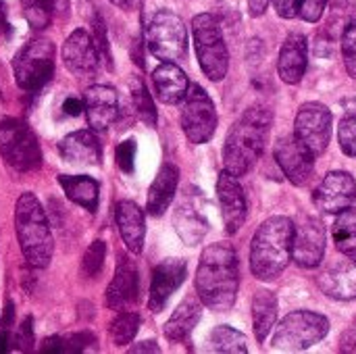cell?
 I'll use <instances>...</instances> for the list:
<instances>
[{
    "instance_id": "obj_16",
    "label": "cell",
    "mask_w": 356,
    "mask_h": 354,
    "mask_svg": "<svg viewBox=\"0 0 356 354\" xmlns=\"http://www.w3.org/2000/svg\"><path fill=\"white\" fill-rule=\"evenodd\" d=\"M217 198H219L225 232L234 236L246 223V215H248V204H246L242 184L234 173L223 171L219 175V179H217Z\"/></svg>"
},
{
    "instance_id": "obj_41",
    "label": "cell",
    "mask_w": 356,
    "mask_h": 354,
    "mask_svg": "<svg viewBox=\"0 0 356 354\" xmlns=\"http://www.w3.org/2000/svg\"><path fill=\"white\" fill-rule=\"evenodd\" d=\"M327 0H300V10L298 15L307 21V23H317L323 13H325Z\"/></svg>"
},
{
    "instance_id": "obj_1",
    "label": "cell",
    "mask_w": 356,
    "mask_h": 354,
    "mask_svg": "<svg viewBox=\"0 0 356 354\" xmlns=\"http://www.w3.org/2000/svg\"><path fill=\"white\" fill-rule=\"evenodd\" d=\"M240 288V267L234 246L217 242L207 246L196 269V294L204 307L225 313L234 307Z\"/></svg>"
},
{
    "instance_id": "obj_46",
    "label": "cell",
    "mask_w": 356,
    "mask_h": 354,
    "mask_svg": "<svg viewBox=\"0 0 356 354\" xmlns=\"http://www.w3.org/2000/svg\"><path fill=\"white\" fill-rule=\"evenodd\" d=\"M46 2L54 8L56 17H67V13H69V0H46Z\"/></svg>"
},
{
    "instance_id": "obj_50",
    "label": "cell",
    "mask_w": 356,
    "mask_h": 354,
    "mask_svg": "<svg viewBox=\"0 0 356 354\" xmlns=\"http://www.w3.org/2000/svg\"><path fill=\"white\" fill-rule=\"evenodd\" d=\"M8 342H10L8 330H0V353H6L8 351Z\"/></svg>"
},
{
    "instance_id": "obj_28",
    "label": "cell",
    "mask_w": 356,
    "mask_h": 354,
    "mask_svg": "<svg viewBox=\"0 0 356 354\" xmlns=\"http://www.w3.org/2000/svg\"><path fill=\"white\" fill-rule=\"evenodd\" d=\"M277 321V300L271 292L261 290L252 298V323L257 342H265L267 336L273 332Z\"/></svg>"
},
{
    "instance_id": "obj_51",
    "label": "cell",
    "mask_w": 356,
    "mask_h": 354,
    "mask_svg": "<svg viewBox=\"0 0 356 354\" xmlns=\"http://www.w3.org/2000/svg\"><path fill=\"white\" fill-rule=\"evenodd\" d=\"M8 25H6V8H4V2L0 0V35H2V31L6 29Z\"/></svg>"
},
{
    "instance_id": "obj_8",
    "label": "cell",
    "mask_w": 356,
    "mask_h": 354,
    "mask_svg": "<svg viewBox=\"0 0 356 354\" xmlns=\"http://www.w3.org/2000/svg\"><path fill=\"white\" fill-rule=\"evenodd\" d=\"M15 79L25 92H40L54 75V44L38 38L27 42L13 61Z\"/></svg>"
},
{
    "instance_id": "obj_22",
    "label": "cell",
    "mask_w": 356,
    "mask_h": 354,
    "mask_svg": "<svg viewBox=\"0 0 356 354\" xmlns=\"http://www.w3.org/2000/svg\"><path fill=\"white\" fill-rule=\"evenodd\" d=\"M58 154L71 165L92 167L100 163V142L94 136V131H88V129L73 131L60 140Z\"/></svg>"
},
{
    "instance_id": "obj_29",
    "label": "cell",
    "mask_w": 356,
    "mask_h": 354,
    "mask_svg": "<svg viewBox=\"0 0 356 354\" xmlns=\"http://www.w3.org/2000/svg\"><path fill=\"white\" fill-rule=\"evenodd\" d=\"M175 230L179 234V238L188 244V246H196L202 242L209 225L207 221L194 211V209H188V207H179L177 213H175Z\"/></svg>"
},
{
    "instance_id": "obj_20",
    "label": "cell",
    "mask_w": 356,
    "mask_h": 354,
    "mask_svg": "<svg viewBox=\"0 0 356 354\" xmlns=\"http://www.w3.org/2000/svg\"><path fill=\"white\" fill-rule=\"evenodd\" d=\"M138 292H140L138 269H136L134 261H129L127 257H121L115 277L106 288V305H108V309L125 311L129 305H134L138 300Z\"/></svg>"
},
{
    "instance_id": "obj_21",
    "label": "cell",
    "mask_w": 356,
    "mask_h": 354,
    "mask_svg": "<svg viewBox=\"0 0 356 354\" xmlns=\"http://www.w3.org/2000/svg\"><path fill=\"white\" fill-rule=\"evenodd\" d=\"M309 65V42L302 33H290L280 50V61H277V73L282 81L294 86L300 83V79L307 73Z\"/></svg>"
},
{
    "instance_id": "obj_12",
    "label": "cell",
    "mask_w": 356,
    "mask_h": 354,
    "mask_svg": "<svg viewBox=\"0 0 356 354\" xmlns=\"http://www.w3.org/2000/svg\"><path fill=\"white\" fill-rule=\"evenodd\" d=\"M325 255V227L315 217H302L294 227L292 261L302 269H315Z\"/></svg>"
},
{
    "instance_id": "obj_23",
    "label": "cell",
    "mask_w": 356,
    "mask_h": 354,
    "mask_svg": "<svg viewBox=\"0 0 356 354\" xmlns=\"http://www.w3.org/2000/svg\"><path fill=\"white\" fill-rule=\"evenodd\" d=\"M119 234L131 255H140L144 248V238H146V221L142 209L131 202V200H121L115 209Z\"/></svg>"
},
{
    "instance_id": "obj_37",
    "label": "cell",
    "mask_w": 356,
    "mask_h": 354,
    "mask_svg": "<svg viewBox=\"0 0 356 354\" xmlns=\"http://www.w3.org/2000/svg\"><path fill=\"white\" fill-rule=\"evenodd\" d=\"M338 142H340V148L344 150V154L356 156V113L344 117V119L340 121Z\"/></svg>"
},
{
    "instance_id": "obj_2",
    "label": "cell",
    "mask_w": 356,
    "mask_h": 354,
    "mask_svg": "<svg viewBox=\"0 0 356 354\" xmlns=\"http://www.w3.org/2000/svg\"><path fill=\"white\" fill-rule=\"evenodd\" d=\"M273 125V115L265 106L248 108L229 129L223 146L225 171L244 177L261 159Z\"/></svg>"
},
{
    "instance_id": "obj_17",
    "label": "cell",
    "mask_w": 356,
    "mask_h": 354,
    "mask_svg": "<svg viewBox=\"0 0 356 354\" xmlns=\"http://www.w3.org/2000/svg\"><path fill=\"white\" fill-rule=\"evenodd\" d=\"M188 273L186 261L181 259H165L161 261L154 271H152V282H150V298H148V309L152 313H161L173 292L184 284Z\"/></svg>"
},
{
    "instance_id": "obj_30",
    "label": "cell",
    "mask_w": 356,
    "mask_h": 354,
    "mask_svg": "<svg viewBox=\"0 0 356 354\" xmlns=\"http://www.w3.org/2000/svg\"><path fill=\"white\" fill-rule=\"evenodd\" d=\"M334 242L342 255L356 259V209L353 207L338 213L334 223Z\"/></svg>"
},
{
    "instance_id": "obj_26",
    "label": "cell",
    "mask_w": 356,
    "mask_h": 354,
    "mask_svg": "<svg viewBox=\"0 0 356 354\" xmlns=\"http://www.w3.org/2000/svg\"><path fill=\"white\" fill-rule=\"evenodd\" d=\"M202 317V300L196 296H188L165 323V338L171 342H184Z\"/></svg>"
},
{
    "instance_id": "obj_49",
    "label": "cell",
    "mask_w": 356,
    "mask_h": 354,
    "mask_svg": "<svg viewBox=\"0 0 356 354\" xmlns=\"http://www.w3.org/2000/svg\"><path fill=\"white\" fill-rule=\"evenodd\" d=\"M115 6H119V8H123V10H134V8H138V4H140V0H111Z\"/></svg>"
},
{
    "instance_id": "obj_35",
    "label": "cell",
    "mask_w": 356,
    "mask_h": 354,
    "mask_svg": "<svg viewBox=\"0 0 356 354\" xmlns=\"http://www.w3.org/2000/svg\"><path fill=\"white\" fill-rule=\"evenodd\" d=\"M104 259H106V246L102 240H96L90 244V248L86 250L83 259H81V275L92 280L96 277L102 267H104Z\"/></svg>"
},
{
    "instance_id": "obj_14",
    "label": "cell",
    "mask_w": 356,
    "mask_h": 354,
    "mask_svg": "<svg viewBox=\"0 0 356 354\" xmlns=\"http://www.w3.org/2000/svg\"><path fill=\"white\" fill-rule=\"evenodd\" d=\"M275 161L294 186H305L313 177L315 156L298 142L296 136H284L275 144Z\"/></svg>"
},
{
    "instance_id": "obj_5",
    "label": "cell",
    "mask_w": 356,
    "mask_h": 354,
    "mask_svg": "<svg viewBox=\"0 0 356 354\" xmlns=\"http://www.w3.org/2000/svg\"><path fill=\"white\" fill-rule=\"evenodd\" d=\"M192 35L202 73L211 81H221L229 69V52L221 23L215 15L200 13L192 19Z\"/></svg>"
},
{
    "instance_id": "obj_39",
    "label": "cell",
    "mask_w": 356,
    "mask_h": 354,
    "mask_svg": "<svg viewBox=\"0 0 356 354\" xmlns=\"http://www.w3.org/2000/svg\"><path fill=\"white\" fill-rule=\"evenodd\" d=\"M136 161V140H125L117 146V165L123 173H134Z\"/></svg>"
},
{
    "instance_id": "obj_40",
    "label": "cell",
    "mask_w": 356,
    "mask_h": 354,
    "mask_svg": "<svg viewBox=\"0 0 356 354\" xmlns=\"http://www.w3.org/2000/svg\"><path fill=\"white\" fill-rule=\"evenodd\" d=\"M13 342H15V346H17L19 351H23V353H27V351L33 348V319H31V317H25V319H23V323L19 325V330H17Z\"/></svg>"
},
{
    "instance_id": "obj_42",
    "label": "cell",
    "mask_w": 356,
    "mask_h": 354,
    "mask_svg": "<svg viewBox=\"0 0 356 354\" xmlns=\"http://www.w3.org/2000/svg\"><path fill=\"white\" fill-rule=\"evenodd\" d=\"M273 8L282 19H294L300 10V0H273Z\"/></svg>"
},
{
    "instance_id": "obj_33",
    "label": "cell",
    "mask_w": 356,
    "mask_h": 354,
    "mask_svg": "<svg viewBox=\"0 0 356 354\" xmlns=\"http://www.w3.org/2000/svg\"><path fill=\"white\" fill-rule=\"evenodd\" d=\"M211 348H213L215 353H248L246 336L240 334L238 330L229 328V325H219V328L213 330V334H211Z\"/></svg>"
},
{
    "instance_id": "obj_24",
    "label": "cell",
    "mask_w": 356,
    "mask_h": 354,
    "mask_svg": "<svg viewBox=\"0 0 356 354\" xmlns=\"http://www.w3.org/2000/svg\"><path fill=\"white\" fill-rule=\"evenodd\" d=\"M152 83H154V92L156 98L165 104H179L184 102L188 90H190V81L188 75L175 65V63H163L154 69L152 73Z\"/></svg>"
},
{
    "instance_id": "obj_48",
    "label": "cell",
    "mask_w": 356,
    "mask_h": 354,
    "mask_svg": "<svg viewBox=\"0 0 356 354\" xmlns=\"http://www.w3.org/2000/svg\"><path fill=\"white\" fill-rule=\"evenodd\" d=\"M131 353H161L156 342H140L138 346H131Z\"/></svg>"
},
{
    "instance_id": "obj_10",
    "label": "cell",
    "mask_w": 356,
    "mask_h": 354,
    "mask_svg": "<svg viewBox=\"0 0 356 354\" xmlns=\"http://www.w3.org/2000/svg\"><path fill=\"white\" fill-rule=\"evenodd\" d=\"M181 127L192 144H204L217 129V111L211 96L198 86L190 83V90L181 106Z\"/></svg>"
},
{
    "instance_id": "obj_34",
    "label": "cell",
    "mask_w": 356,
    "mask_h": 354,
    "mask_svg": "<svg viewBox=\"0 0 356 354\" xmlns=\"http://www.w3.org/2000/svg\"><path fill=\"white\" fill-rule=\"evenodd\" d=\"M140 330V315L131 311H121L111 323V338L117 346L129 344Z\"/></svg>"
},
{
    "instance_id": "obj_45",
    "label": "cell",
    "mask_w": 356,
    "mask_h": 354,
    "mask_svg": "<svg viewBox=\"0 0 356 354\" xmlns=\"http://www.w3.org/2000/svg\"><path fill=\"white\" fill-rule=\"evenodd\" d=\"M269 2H271V0H248V10H250V15H252V17H261V15L267 10Z\"/></svg>"
},
{
    "instance_id": "obj_43",
    "label": "cell",
    "mask_w": 356,
    "mask_h": 354,
    "mask_svg": "<svg viewBox=\"0 0 356 354\" xmlns=\"http://www.w3.org/2000/svg\"><path fill=\"white\" fill-rule=\"evenodd\" d=\"M63 111L69 115V117H77L81 115V111H86V102L77 96H69L65 102H63Z\"/></svg>"
},
{
    "instance_id": "obj_36",
    "label": "cell",
    "mask_w": 356,
    "mask_h": 354,
    "mask_svg": "<svg viewBox=\"0 0 356 354\" xmlns=\"http://www.w3.org/2000/svg\"><path fill=\"white\" fill-rule=\"evenodd\" d=\"M342 58L348 75L356 79V19H350L342 31Z\"/></svg>"
},
{
    "instance_id": "obj_32",
    "label": "cell",
    "mask_w": 356,
    "mask_h": 354,
    "mask_svg": "<svg viewBox=\"0 0 356 354\" xmlns=\"http://www.w3.org/2000/svg\"><path fill=\"white\" fill-rule=\"evenodd\" d=\"M96 344V338L88 332H81V334H69V336H52L48 340H44V346H42V353H83L88 346H94Z\"/></svg>"
},
{
    "instance_id": "obj_19",
    "label": "cell",
    "mask_w": 356,
    "mask_h": 354,
    "mask_svg": "<svg viewBox=\"0 0 356 354\" xmlns=\"http://www.w3.org/2000/svg\"><path fill=\"white\" fill-rule=\"evenodd\" d=\"M86 115L88 123L94 131L108 129L119 117V94L111 86H92L86 96Z\"/></svg>"
},
{
    "instance_id": "obj_18",
    "label": "cell",
    "mask_w": 356,
    "mask_h": 354,
    "mask_svg": "<svg viewBox=\"0 0 356 354\" xmlns=\"http://www.w3.org/2000/svg\"><path fill=\"white\" fill-rule=\"evenodd\" d=\"M319 288L334 300H355L356 298V259L346 257L334 261L319 275Z\"/></svg>"
},
{
    "instance_id": "obj_9",
    "label": "cell",
    "mask_w": 356,
    "mask_h": 354,
    "mask_svg": "<svg viewBox=\"0 0 356 354\" xmlns=\"http://www.w3.org/2000/svg\"><path fill=\"white\" fill-rule=\"evenodd\" d=\"M146 44L165 63L181 61L188 50V29L181 17L171 10H159L146 29Z\"/></svg>"
},
{
    "instance_id": "obj_7",
    "label": "cell",
    "mask_w": 356,
    "mask_h": 354,
    "mask_svg": "<svg viewBox=\"0 0 356 354\" xmlns=\"http://www.w3.org/2000/svg\"><path fill=\"white\" fill-rule=\"evenodd\" d=\"M327 334H330L327 317L313 311H294L282 319V323L277 325L271 338V344L273 348L286 353L307 351L319 344Z\"/></svg>"
},
{
    "instance_id": "obj_3",
    "label": "cell",
    "mask_w": 356,
    "mask_h": 354,
    "mask_svg": "<svg viewBox=\"0 0 356 354\" xmlns=\"http://www.w3.org/2000/svg\"><path fill=\"white\" fill-rule=\"evenodd\" d=\"M294 223L288 217H269L252 236L250 271L261 282H273L292 261Z\"/></svg>"
},
{
    "instance_id": "obj_11",
    "label": "cell",
    "mask_w": 356,
    "mask_h": 354,
    "mask_svg": "<svg viewBox=\"0 0 356 354\" xmlns=\"http://www.w3.org/2000/svg\"><path fill=\"white\" fill-rule=\"evenodd\" d=\"M294 136L315 159L321 156L332 138V111L321 102L302 104L296 115Z\"/></svg>"
},
{
    "instance_id": "obj_38",
    "label": "cell",
    "mask_w": 356,
    "mask_h": 354,
    "mask_svg": "<svg viewBox=\"0 0 356 354\" xmlns=\"http://www.w3.org/2000/svg\"><path fill=\"white\" fill-rule=\"evenodd\" d=\"M92 31H94L92 40H94V44H96V48H98L100 61H104L106 69L111 71V69H113V61H111V48H108V38H106V29H104V23H102L100 15H96V17L92 19Z\"/></svg>"
},
{
    "instance_id": "obj_6",
    "label": "cell",
    "mask_w": 356,
    "mask_h": 354,
    "mask_svg": "<svg viewBox=\"0 0 356 354\" xmlns=\"http://www.w3.org/2000/svg\"><path fill=\"white\" fill-rule=\"evenodd\" d=\"M0 156L10 169L19 173L40 169L42 150L35 134L29 129L25 121L15 117L0 119Z\"/></svg>"
},
{
    "instance_id": "obj_13",
    "label": "cell",
    "mask_w": 356,
    "mask_h": 354,
    "mask_svg": "<svg viewBox=\"0 0 356 354\" xmlns=\"http://www.w3.org/2000/svg\"><path fill=\"white\" fill-rule=\"evenodd\" d=\"M319 211L327 215H338L356 202V182L346 171H330L313 194Z\"/></svg>"
},
{
    "instance_id": "obj_47",
    "label": "cell",
    "mask_w": 356,
    "mask_h": 354,
    "mask_svg": "<svg viewBox=\"0 0 356 354\" xmlns=\"http://www.w3.org/2000/svg\"><path fill=\"white\" fill-rule=\"evenodd\" d=\"M13 317H15V305L13 303H6L4 315H2V330H8V325L13 323Z\"/></svg>"
},
{
    "instance_id": "obj_31",
    "label": "cell",
    "mask_w": 356,
    "mask_h": 354,
    "mask_svg": "<svg viewBox=\"0 0 356 354\" xmlns=\"http://www.w3.org/2000/svg\"><path fill=\"white\" fill-rule=\"evenodd\" d=\"M129 98H131V106L136 111V115L140 117V121H144L148 127L156 125V108L152 102V96L148 94L144 81L140 77H134L129 81Z\"/></svg>"
},
{
    "instance_id": "obj_27",
    "label": "cell",
    "mask_w": 356,
    "mask_h": 354,
    "mask_svg": "<svg viewBox=\"0 0 356 354\" xmlns=\"http://www.w3.org/2000/svg\"><path fill=\"white\" fill-rule=\"evenodd\" d=\"M58 184L71 202L88 209L90 213H94L98 209L100 188L92 177H88V175H58Z\"/></svg>"
},
{
    "instance_id": "obj_44",
    "label": "cell",
    "mask_w": 356,
    "mask_h": 354,
    "mask_svg": "<svg viewBox=\"0 0 356 354\" xmlns=\"http://www.w3.org/2000/svg\"><path fill=\"white\" fill-rule=\"evenodd\" d=\"M340 351L342 353H356V328L344 334V340H342Z\"/></svg>"
},
{
    "instance_id": "obj_15",
    "label": "cell",
    "mask_w": 356,
    "mask_h": 354,
    "mask_svg": "<svg viewBox=\"0 0 356 354\" xmlns=\"http://www.w3.org/2000/svg\"><path fill=\"white\" fill-rule=\"evenodd\" d=\"M63 61L75 77H94L100 67V54L92 35L83 29H75L63 44Z\"/></svg>"
},
{
    "instance_id": "obj_25",
    "label": "cell",
    "mask_w": 356,
    "mask_h": 354,
    "mask_svg": "<svg viewBox=\"0 0 356 354\" xmlns=\"http://www.w3.org/2000/svg\"><path fill=\"white\" fill-rule=\"evenodd\" d=\"M179 182V169L175 165H163L148 190V200H146V211L152 217H161L173 202L175 190Z\"/></svg>"
},
{
    "instance_id": "obj_4",
    "label": "cell",
    "mask_w": 356,
    "mask_h": 354,
    "mask_svg": "<svg viewBox=\"0 0 356 354\" xmlns=\"http://www.w3.org/2000/svg\"><path fill=\"white\" fill-rule=\"evenodd\" d=\"M15 230H17V238H19L21 252H23L25 261L35 269L48 267L52 261L54 242L50 236L46 213H44L40 200L31 192L21 194L17 200Z\"/></svg>"
}]
</instances>
